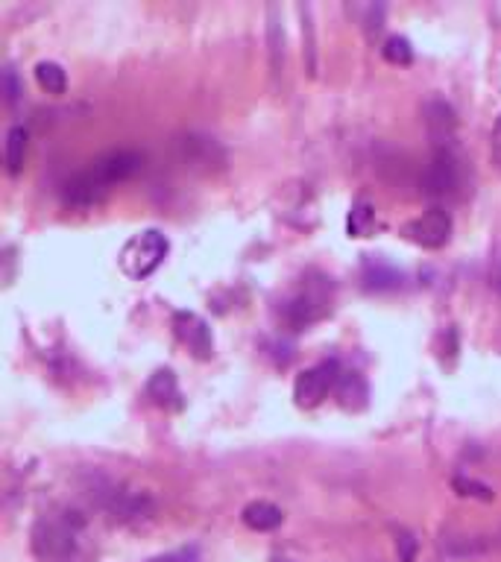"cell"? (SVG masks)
<instances>
[{"label": "cell", "instance_id": "cell-1", "mask_svg": "<svg viewBox=\"0 0 501 562\" xmlns=\"http://www.w3.org/2000/svg\"><path fill=\"white\" fill-rule=\"evenodd\" d=\"M144 167V155L135 150H115L106 153L100 159H94L91 164L74 176L71 182L65 185L62 200L68 209H94L100 205L106 196L112 194L115 185H121L126 179H132Z\"/></svg>", "mask_w": 501, "mask_h": 562}, {"label": "cell", "instance_id": "cell-2", "mask_svg": "<svg viewBox=\"0 0 501 562\" xmlns=\"http://www.w3.org/2000/svg\"><path fill=\"white\" fill-rule=\"evenodd\" d=\"M38 562H85V518L74 510H51L36 521Z\"/></svg>", "mask_w": 501, "mask_h": 562}, {"label": "cell", "instance_id": "cell-3", "mask_svg": "<svg viewBox=\"0 0 501 562\" xmlns=\"http://www.w3.org/2000/svg\"><path fill=\"white\" fill-rule=\"evenodd\" d=\"M167 249H171V243H167V238L159 229H144L123 243L121 255H117V267H121L126 279L144 281L147 275H153L162 267Z\"/></svg>", "mask_w": 501, "mask_h": 562}, {"label": "cell", "instance_id": "cell-4", "mask_svg": "<svg viewBox=\"0 0 501 562\" xmlns=\"http://www.w3.org/2000/svg\"><path fill=\"white\" fill-rule=\"evenodd\" d=\"M338 363H317V367L299 372L297 381H293V399L306 410L320 408L329 399V392L338 387Z\"/></svg>", "mask_w": 501, "mask_h": 562}, {"label": "cell", "instance_id": "cell-5", "mask_svg": "<svg viewBox=\"0 0 501 562\" xmlns=\"http://www.w3.org/2000/svg\"><path fill=\"white\" fill-rule=\"evenodd\" d=\"M331 302L322 288H317V284H308L306 290H299L297 296H290L288 302H282V320L290 325L293 331L299 328H308L311 322L322 320L329 313Z\"/></svg>", "mask_w": 501, "mask_h": 562}, {"label": "cell", "instance_id": "cell-6", "mask_svg": "<svg viewBox=\"0 0 501 562\" xmlns=\"http://www.w3.org/2000/svg\"><path fill=\"white\" fill-rule=\"evenodd\" d=\"M422 187L428 196H455L460 187V159L451 146H440L431 155V164L422 176Z\"/></svg>", "mask_w": 501, "mask_h": 562}, {"label": "cell", "instance_id": "cell-7", "mask_svg": "<svg viewBox=\"0 0 501 562\" xmlns=\"http://www.w3.org/2000/svg\"><path fill=\"white\" fill-rule=\"evenodd\" d=\"M408 241H414L422 249H440L451 241V214L446 209H428L422 211L419 217H414L405 226Z\"/></svg>", "mask_w": 501, "mask_h": 562}, {"label": "cell", "instance_id": "cell-8", "mask_svg": "<svg viewBox=\"0 0 501 562\" xmlns=\"http://www.w3.org/2000/svg\"><path fill=\"white\" fill-rule=\"evenodd\" d=\"M173 331L179 337L182 346H188V352L196 360H209L214 354V337L211 328L205 325V320H200L191 311H176L173 313Z\"/></svg>", "mask_w": 501, "mask_h": 562}, {"label": "cell", "instance_id": "cell-9", "mask_svg": "<svg viewBox=\"0 0 501 562\" xmlns=\"http://www.w3.org/2000/svg\"><path fill=\"white\" fill-rule=\"evenodd\" d=\"M425 126H428V135L434 138L437 150L440 146H451V141H455L457 121H455V112H451L449 103H443V100L425 103Z\"/></svg>", "mask_w": 501, "mask_h": 562}, {"label": "cell", "instance_id": "cell-10", "mask_svg": "<svg viewBox=\"0 0 501 562\" xmlns=\"http://www.w3.org/2000/svg\"><path fill=\"white\" fill-rule=\"evenodd\" d=\"M267 53H270V76L273 83H279V76L284 74V24L279 18V6H267Z\"/></svg>", "mask_w": 501, "mask_h": 562}, {"label": "cell", "instance_id": "cell-11", "mask_svg": "<svg viewBox=\"0 0 501 562\" xmlns=\"http://www.w3.org/2000/svg\"><path fill=\"white\" fill-rule=\"evenodd\" d=\"M243 525H247L250 530H258V534H267V530H276L282 521H284V512L270 504V501H252V504L243 507L241 512Z\"/></svg>", "mask_w": 501, "mask_h": 562}, {"label": "cell", "instance_id": "cell-12", "mask_svg": "<svg viewBox=\"0 0 501 562\" xmlns=\"http://www.w3.org/2000/svg\"><path fill=\"white\" fill-rule=\"evenodd\" d=\"M334 392H338V399L343 408H363L367 404V384H363V378L358 372H349L343 369L338 375V387H334Z\"/></svg>", "mask_w": 501, "mask_h": 562}, {"label": "cell", "instance_id": "cell-13", "mask_svg": "<svg viewBox=\"0 0 501 562\" xmlns=\"http://www.w3.org/2000/svg\"><path fill=\"white\" fill-rule=\"evenodd\" d=\"M27 144H29V135L24 126H12L6 135V170L18 176L24 170V162H27Z\"/></svg>", "mask_w": 501, "mask_h": 562}, {"label": "cell", "instance_id": "cell-14", "mask_svg": "<svg viewBox=\"0 0 501 562\" xmlns=\"http://www.w3.org/2000/svg\"><path fill=\"white\" fill-rule=\"evenodd\" d=\"M147 396H150L155 404H173L176 399H179V387H176V378L171 369H159L150 378V384H147Z\"/></svg>", "mask_w": 501, "mask_h": 562}, {"label": "cell", "instance_id": "cell-15", "mask_svg": "<svg viewBox=\"0 0 501 562\" xmlns=\"http://www.w3.org/2000/svg\"><path fill=\"white\" fill-rule=\"evenodd\" d=\"M372 226H376V209H372L370 200H361L352 205V214H349V234L352 238H370Z\"/></svg>", "mask_w": 501, "mask_h": 562}, {"label": "cell", "instance_id": "cell-16", "mask_svg": "<svg viewBox=\"0 0 501 562\" xmlns=\"http://www.w3.org/2000/svg\"><path fill=\"white\" fill-rule=\"evenodd\" d=\"M36 83L42 85V91H47V94H65L68 76L62 71V65H56V62H38L36 65Z\"/></svg>", "mask_w": 501, "mask_h": 562}, {"label": "cell", "instance_id": "cell-17", "mask_svg": "<svg viewBox=\"0 0 501 562\" xmlns=\"http://www.w3.org/2000/svg\"><path fill=\"white\" fill-rule=\"evenodd\" d=\"M299 12H302V42H306V47H302V56H306V67H308V74L314 76V74H317V44H314L311 6H299Z\"/></svg>", "mask_w": 501, "mask_h": 562}, {"label": "cell", "instance_id": "cell-18", "mask_svg": "<svg viewBox=\"0 0 501 562\" xmlns=\"http://www.w3.org/2000/svg\"><path fill=\"white\" fill-rule=\"evenodd\" d=\"M381 51H385V59H387V62H393V65H410V62H414V47H410V42L405 36L387 38Z\"/></svg>", "mask_w": 501, "mask_h": 562}, {"label": "cell", "instance_id": "cell-19", "mask_svg": "<svg viewBox=\"0 0 501 562\" xmlns=\"http://www.w3.org/2000/svg\"><path fill=\"white\" fill-rule=\"evenodd\" d=\"M455 489L460 492V495H475V498H481V501H493V495L496 492L489 489V487H484V483H475V480H455Z\"/></svg>", "mask_w": 501, "mask_h": 562}, {"label": "cell", "instance_id": "cell-20", "mask_svg": "<svg viewBox=\"0 0 501 562\" xmlns=\"http://www.w3.org/2000/svg\"><path fill=\"white\" fill-rule=\"evenodd\" d=\"M489 162H493L496 173L501 176V115L493 126V135H489Z\"/></svg>", "mask_w": 501, "mask_h": 562}, {"label": "cell", "instance_id": "cell-21", "mask_svg": "<svg viewBox=\"0 0 501 562\" xmlns=\"http://www.w3.org/2000/svg\"><path fill=\"white\" fill-rule=\"evenodd\" d=\"M18 94H21V88H18L15 71H12V67H4V97H6V103L12 106L18 100Z\"/></svg>", "mask_w": 501, "mask_h": 562}, {"label": "cell", "instance_id": "cell-22", "mask_svg": "<svg viewBox=\"0 0 501 562\" xmlns=\"http://www.w3.org/2000/svg\"><path fill=\"white\" fill-rule=\"evenodd\" d=\"M150 562H196V554L188 548L182 550H171V554H162V557H153Z\"/></svg>", "mask_w": 501, "mask_h": 562}, {"label": "cell", "instance_id": "cell-23", "mask_svg": "<svg viewBox=\"0 0 501 562\" xmlns=\"http://www.w3.org/2000/svg\"><path fill=\"white\" fill-rule=\"evenodd\" d=\"M496 288L501 290V258H498V273H496Z\"/></svg>", "mask_w": 501, "mask_h": 562}]
</instances>
